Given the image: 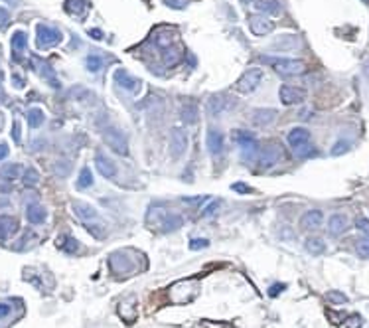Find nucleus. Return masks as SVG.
<instances>
[{
  "label": "nucleus",
  "instance_id": "obj_35",
  "mask_svg": "<svg viewBox=\"0 0 369 328\" xmlns=\"http://www.w3.org/2000/svg\"><path fill=\"white\" fill-rule=\"evenodd\" d=\"M2 176H6L8 180H16L20 176V164H8L6 168H2Z\"/></svg>",
  "mask_w": 369,
  "mask_h": 328
},
{
  "label": "nucleus",
  "instance_id": "obj_56",
  "mask_svg": "<svg viewBox=\"0 0 369 328\" xmlns=\"http://www.w3.org/2000/svg\"><path fill=\"white\" fill-rule=\"evenodd\" d=\"M6 154H8V144L6 142H0V160L6 158Z\"/></svg>",
  "mask_w": 369,
  "mask_h": 328
},
{
  "label": "nucleus",
  "instance_id": "obj_53",
  "mask_svg": "<svg viewBox=\"0 0 369 328\" xmlns=\"http://www.w3.org/2000/svg\"><path fill=\"white\" fill-rule=\"evenodd\" d=\"M12 136H14V140H16V142H20V123H18V121H14V129H12Z\"/></svg>",
  "mask_w": 369,
  "mask_h": 328
},
{
  "label": "nucleus",
  "instance_id": "obj_38",
  "mask_svg": "<svg viewBox=\"0 0 369 328\" xmlns=\"http://www.w3.org/2000/svg\"><path fill=\"white\" fill-rule=\"evenodd\" d=\"M359 326H361V316L359 314H351V316H347L341 322V328H359Z\"/></svg>",
  "mask_w": 369,
  "mask_h": 328
},
{
  "label": "nucleus",
  "instance_id": "obj_5",
  "mask_svg": "<svg viewBox=\"0 0 369 328\" xmlns=\"http://www.w3.org/2000/svg\"><path fill=\"white\" fill-rule=\"evenodd\" d=\"M103 140L109 148H113L117 154L121 156H127L129 154V142H127V136L117 129H105L103 132Z\"/></svg>",
  "mask_w": 369,
  "mask_h": 328
},
{
  "label": "nucleus",
  "instance_id": "obj_61",
  "mask_svg": "<svg viewBox=\"0 0 369 328\" xmlns=\"http://www.w3.org/2000/svg\"><path fill=\"white\" fill-rule=\"evenodd\" d=\"M241 2H243V4H249V2H253V0H241Z\"/></svg>",
  "mask_w": 369,
  "mask_h": 328
},
{
  "label": "nucleus",
  "instance_id": "obj_42",
  "mask_svg": "<svg viewBox=\"0 0 369 328\" xmlns=\"http://www.w3.org/2000/svg\"><path fill=\"white\" fill-rule=\"evenodd\" d=\"M164 4L172 10H184L190 4V0H164Z\"/></svg>",
  "mask_w": 369,
  "mask_h": 328
},
{
  "label": "nucleus",
  "instance_id": "obj_48",
  "mask_svg": "<svg viewBox=\"0 0 369 328\" xmlns=\"http://www.w3.org/2000/svg\"><path fill=\"white\" fill-rule=\"evenodd\" d=\"M284 289H286V285H284V283H278V285H272V287L268 289V295H270V296H276V295H280V293H282Z\"/></svg>",
  "mask_w": 369,
  "mask_h": 328
},
{
  "label": "nucleus",
  "instance_id": "obj_31",
  "mask_svg": "<svg viewBox=\"0 0 369 328\" xmlns=\"http://www.w3.org/2000/svg\"><path fill=\"white\" fill-rule=\"evenodd\" d=\"M152 38H154V44H156L158 48H162V50L170 48V46H172V42H174L172 32H168V30H158Z\"/></svg>",
  "mask_w": 369,
  "mask_h": 328
},
{
  "label": "nucleus",
  "instance_id": "obj_17",
  "mask_svg": "<svg viewBox=\"0 0 369 328\" xmlns=\"http://www.w3.org/2000/svg\"><path fill=\"white\" fill-rule=\"evenodd\" d=\"M95 166L101 172V176H105V178H115L117 176V164L113 162L109 156L101 154V152L95 156Z\"/></svg>",
  "mask_w": 369,
  "mask_h": 328
},
{
  "label": "nucleus",
  "instance_id": "obj_21",
  "mask_svg": "<svg viewBox=\"0 0 369 328\" xmlns=\"http://www.w3.org/2000/svg\"><path fill=\"white\" fill-rule=\"evenodd\" d=\"M205 144H207V148H209L211 154H221V150H223V134L219 131H213L211 129V131L207 132Z\"/></svg>",
  "mask_w": 369,
  "mask_h": 328
},
{
  "label": "nucleus",
  "instance_id": "obj_50",
  "mask_svg": "<svg viewBox=\"0 0 369 328\" xmlns=\"http://www.w3.org/2000/svg\"><path fill=\"white\" fill-rule=\"evenodd\" d=\"M8 20H10V14H8V10L0 6V28H4V26L8 24Z\"/></svg>",
  "mask_w": 369,
  "mask_h": 328
},
{
  "label": "nucleus",
  "instance_id": "obj_24",
  "mask_svg": "<svg viewBox=\"0 0 369 328\" xmlns=\"http://www.w3.org/2000/svg\"><path fill=\"white\" fill-rule=\"evenodd\" d=\"M26 216H28V220H30L32 224H44L46 218H48L46 210H44L40 204H30L28 210H26Z\"/></svg>",
  "mask_w": 369,
  "mask_h": 328
},
{
  "label": "nucleus",
  "instance_id": "obj_37",
  "mask_svg": "<svg viewBox=\"0 0 369 328\" xmlns=\"http://www.w3.org/2000/svg\"><path fill=\"white\" fill-rule=\"evenodd\" d=\"M355 251H357V255H359V257L369 259V239H361V241H357V243H355Z\"/></svg>",
  "mask_w": 369,
  "mask_h": 328
},
{
  "label": "nucleus",
  "instance_id": "obj_13",
  "mask_svg": "<svg viewBox=\"0 0 369 328\" xmlns=\"http://www.w3.org/2000/svg\"><path fill=\"white\" fill-rule=\"evenodd\" d=\"M115 81H117L125 91H131V93H136V91L140 89V85H142V81L136 79V77H133L127 69H117V71H115Z\"/></svg>",
  "mask_w": 369,
  "mask_h": 328
},
{
  "label": "nucleus",
  "instance_id": "obj_4",
  "mask_svg": "<svg viewBox=\"0 0 369 328\" xmlns=\"http://www.w3.org/2000/svg\"><path fill=\"white\" fill-rule=\"evenodd\" d=\"M64 40V34L58 28H52L48 24H38L36 26V44L40 50H48L52 46H58Z\"/></svg>",
  "mask_w": 369,
  "mask_h": 328
},
{
  "label": "nucleus",
  "instance_id": "obj_55",
  "mask_svg": "<svg viewBox=\"0 0 369 328\" xmlns=\"http://www.w3.org/2000/svg\"><path fill=\"white\" fill-rule=\"evenodd\" d=\"M233 190H237V192H251V188L249 186H245V184H233Z\"/></svg>",
  "mask_w": 369,
  "mask_h": 328
},
{
  "label": "nucleus",
  "instance_id": "obj_43",
  "mask_svg": "<svg viewBox=\"0 0 369 328\" xmlns=\"http://www.w3.org/2000/svg\"><path fill=\"white\" fill-rule=\"evenodd\" d=\"M207 247H209V239H203V237H201V239H192V241H190V249H192V251L207 249Z\"/></svg>",
  "mask_w": 369,
  "mask_h": 328
},
{
  "label": "nucleus",
  "instance_id": "obj_12",
  "mask_svg": "<svg viewBox=\"0 0 369 328\" xmlns=\"http://www.w3.org/2000/svg\"><path fill=\"white\" fill-rule=\"evenodd\" d=\"M278 95H280L282 105H286V107H290V105H300L302 101L306 99V93L302 91L300 87H292V85H282Z\"/></svg>",
  "mask_w": 369,
  "mask_h": 328
},
{
  "label": "nucleus",
  "instance_id": "obj_60",
  "mask_svg": "<svg viewBox=\"0 0 369 328\" xmlns=\"http://www.w3.org/2000/svg\"><path fill=\"white\" fill-rule=\"evenodd\" d=\"M363 71H365V75L369 77V64H365V67H363Z\"/></svg>",
  "mask_w": 369,
  "mask_h": 328
},
{
  "label": "nucleus",
  "instance_id": "obj_9",
  "mask_svg": "<svg viewBox=\"0 0 369 328\" xmlns=\"http://www.w3.org/2000/svg\"><path fill=\"white\" fill-rule=\"evenodd\" d=\"M233 99L227 97V95H223V93H217V95H211L209 101H207V111H209V115L211 117H221V115H225L227 111H231L233 109Z\"/></svg>",
  "mask_w": 369,
  "mask_h": 328
},
{
  "label": "nucleus",
  "instance_id": "obj_20",
  "mask_svg": "<svg viewBox=\"0 0 369 328\" xmlns=\"http://www.w3.org/2000/svg\"><path fill=\"white\" fill-rule=\"evenodd\" d=\"M347 216H343V214H332L330 216V220H328V231L332 233V235H341L343 231L347 230Z\"/></svg>",
  "mask_w": 369,
  "mask_h": 328
},
{
  "label": "nucleus",
  "instance_id": "obj_34",
  "mask_svg": "<svg viewBox=\"0 0 369 328\" xmlns=\"http://www.w3.org/2000/svg\"><path fill=\"white\" fill-rule=\"evenodd\" d=\"M119 314H121L127 322H133L134 318H136V308H134L131 302H123L121 308H119Z\"/></svg>",
  "mask_w": 369,
  "mask_h": 328
},
{
  "label": "nucleus",
  "instance_id": "obj_51",
  "mask_svg": "<svg viewBox=\"0 0 369 328\" xmlns=\"http://www.w3.org/2000/svg\"><path fill=\"white\" fill-rule=\"evenodd\" d=\"M178 60H180V54H176V52H170V56L168 54L164 56V62H166L168 66H174Z\"/></svg>",
  "mask_w": 369,
  "mask_h": 328
},
{
  "label": "nucleus",
  "instance_id": "obj_8",
  "mask_svg": "<svg viewBox=\"0 0 369 328\" xmlns=\"http://www.w3.org/2000/svg\"><path fill=\"white\" fill-rule=\"evenodd\" d=\"M280 158H282V146L272 142V144L265 146V148L259 152V156H257V164H259V168L267 170V168H270V166L278 164Z\"/></svg>",
  "mask_w": 369,
  "mask_h": 328
},
{
  "label": "nucleus",
  "instance_id": "obj_19",
  "mask_svg": "<svg viewBox=\"0 0 369 328\" xmlns=\"http://www.w3.org/2000/svg\"><path fill=\"white\" fill-rule=\"evenodd\" d=\"M166 216H168V212L162 208V206H150V210H148V214H146V222H148V226H152V228H162Z\"/></svg>",
  "mask_w": 369,
  "mask_h": 328
},
{
  "label": "nucleus",
  "instance_id": "obj_59",
  "mask_svg": "<svg viewBox=\"0 0 369 328\" xmlns=\"http://www.w3.org/2000/svg\"><path fill=\"white\" fill-rule=\"evenodd\" d=\"M12 79H14V83H16V87H24V81H22V79H20L18 75H14Z\"/></svg>",
  "mask_w": 369,
  "mask_h": 328
},
{
  "label": "nucleus",
  "instance_id": "obj_58",
  "mask_svg": "<svg viewBox=\"0 0 369 328\" xmlns=\"http://www.w3.org/2000/svg\"><path fill=\"white\" fill-rule=\"evenodd\" d=\"M89 36H93L95 40H103V32L97 30V28H93V30H89Z\"/></svg>",
  "mask_w": 369,
  "mask_h": 328
},
{
  "label": "nucleus",
  "instance_id": "obj_3",
  "mask_svg": "<svg viewBox=\"0 0 369 328\" xmlns=\"http://www.w3.org/2000/svg\"><path fill=\"white\" fill-rule=\"evenodd\" d=\"M261 81H263V69L251 67V69H247V71L237 79L235 89H237L239 93H243V95H249V93L257 91V87L261 85Z\"/></svg>",
  "mask_w": 369,
  "mask_h": 328
},
{
  "label": "nucleus",
  "instance_id": "obj_18",
  "mask_svg": "<svg viewBox=\"0 0 369 328\" xmlns=\"http://www.w3.org/2000/svg\"><path fill=\"white\" fill-rule=\"evenodd\" d=\"M71 210H73V214H75L79 220H83V222L97 220V212H95V208H93V206H89V204H85V202H73V204H71Z\"/></svg>",
  "mask_w": 369,
  "mask_h": 328
},
{
  "label": "nucleus",
  "instance_id": "obj_47",
  "mask_svg": "<svg viewBox=\"0 0 369 328\" xmlns=\"http://www.w3.org/2000/svg\"><path fill=\"white\" fill-rule=\"evenodd\" d=\"M64 241L67 243V245H64V249L69 251V253H75V251L79 249V245H77V241H75L73 237H64Z\"/></svg>",
  "mask_w": 369,
  "mask_h": 328
},
{
  "label": "nucleus",
  "instance_id": "obj_62",
  "mask_svg": "<svg viewBox=\"0 0 369 328\" xmlns=\"http://www.w3.org/2000/svg\"><path fill=\"white\" fill-rule=\"evenodd\" d=\"M0 129H2V115H0Z\"/></svg>",
  "mask_w": 369,
  "mask_h": 328
},
{
  "label": "nucleus",
  "instance_id": "obj_14",
  "mask_svg": "<svg viewBox=\"0 0 369 328\" xmlns=\"http://www.w3.org/2000/svg\"><path fill=\"white\" fill-rule=\"evenodd\" d=\"M324 222V214L320 210H308L300 218V228L302 230H318Z\"/></svg>",
  "mask_w": 369,
  "mask_h": 328
},
{
  "label": "nucleus",
  "instance_id": "obj_23",
  "mask_svg": "<svg viewBox=\"0 0 369 328\" xmlns=\"http://www.w3.org/2000/svg\"><path fill=\"white\" fill-rule=\"evenodd\" d=\"M18 231V222L8 216H0V239H8Z\"/></svg>",
  "mask_w": 369,
  "mask_h": 328
},
{
  "label": "nucleus",
  "instance_id": "obj_11",
  "mask_svg": "<svg viewBox=\"0 0 369 328\" xmlns=\"http://www.w3.org/2000/svg\"><path fill=\"white\" fill-rule=\"evenodd\" d=\"M274 24L268 20L267 16L263 14H251L249 16V30L255 34V36H267L272 32Z\"/></svg>",
  "mask_w": 369,
  "mask_h": 328
},
{
  "label": "nucleus",
  "instance_id": "obj_30",
  "mask_svg": "<svg viewBox=\"0 0 369 328\" xmlns=\"http://www.w3.org/2000/svg\"><path fill=\"white\" fill-rule=\"evenodd\" d=\"M89 186H93V174H91L89 166H83L81 172H79V178H77V188L79 190H85Z\"/></svg>",
  "mask_w": 369,
  "mask_h": 328
},
{
  "label": "nucleus",
  "instance_id": "obj_27",
  "mask_svg": "<svg viewBox=\"0 0 369 328\" xmlns=\"http://www.w3.org/2000/svg\"><path fill=\"white\" fill-rule=\"evenodd\" d=\"M89 0H67L66 2V10L73 16H81L83 12H87L89 8Z\"/></svg>",
  "mask_w": 369,
  "mask_h": 328
},
{
  "label": "nucleus",
  "instance_id": "obj_57",
  "mask_svg": "<svg viewBox=\"0 0 369 328\" xmlns=\"http://www.w3.org/2000/svg\"><path fill=\"white\" fill-rule=\"evenodd\" d=\"M56 170H58L60 174H66L67 170H69V166H67V162H60L58 166H56Z\"/></svg>",
  "mask_w": 369,
  "mask_h": 328
},
{
  "label": "nucleus",
  "instance_id": "obj_6",
  "mask_svg": "<svg viewBox=\"0 0 369 328\" xmlns=\"http://www.w3.org/2000/svg\"><path fill=\"white\" fill-rule=\"evenodd\" d=\"M188 150V132L180 127H174L170 131V152L174 158L184 156Z\"/></svg>",
  "mask_w": 369,
  "mask_h": 328
},
{
  "label": "nucleus",
  "instance_id": "obj_29",
  "mask_svg": "<svg viewBox=\"0 0 369 328\" xmlns=\"http://www.w3.org/2000/svg\"><path fill=\"white\" fill-rule=\"evenodd\" d=\"M298 44H300L298 42V36H280L272 44V48H278V50H294Z\"/></svg>",
  "mask_w": 369,
  "mask_h": 328
},
{
  "label": "nucleus",
  "instance_id": "obj_40",
  "mask_svg": "<svg viewBox=\"0 0 369 328\" xmlns=\"http://www.w3.org/2000/svg\"><path fill=\"white\" fill-rule=\"evenodd\" d=\"M38 180H40V176H38V172H36L34 168H28V170L24 172V184H26V186H34Z\"/></svg>",
  "mask_w": 369,
  "mask_h": 328
},
{
  "label": "nucleus",
  "instance_id": "obj_15",
  "mask_svg": "<svg viewBox=\"0 0 369 328\" xmlns=\"http://www.w3.org/2000/svg\"><path fill=\"white\" fill-rule=\"evenodd\" d=\"M251 121L257 127H268L276 121V111L274 109H255L251 115Z\"/></svg>",
  "mask_w": 369,
  "mask_h": 328
},
{
  "label": "nucleus",
  "instance_id": "obj_1",
  "mask_svg": "<svg viewBox=\"0 0 369 328\" xmlns=\"http://www.w3.org/2000/svg\"><path fill=\"white\" fill-rule=\"evenodd\" d=\"M198 293H200L198 279H184V281H178L170 287L168 298L172 304H188L198 296Z\"/></svg>",
  "mask_w": 369,
  "mask_h": 328
},
{
  "label": "nucleus",
  "instance_id": "obj_46",
  "mask_svg": "<svg viewBox=\"0 0 369 328\" xmlns=\"http://www.w3.org/2000/svg\"><path fill=\"white\" fill-rule=\"evenodd\" d=\"M75 97L79 99L81 103H87V101L91 103V99H93V93H91V91H85V89H77V91H75Z\"/></svg>",
  "mask_w": 369,
  "mask_h": 328
},
{
  "label": "nucleus",
  "instance_id": "obj_25",
  "mask_svg": "<svg viewBox=\"0 0 369 328\" xmlns=\"http://www.w3.org/2000/svg\"><path fill=\"white\" fill-rule=\"evenodd\" d=\"M304 249L310 253V255H322L326 251V243L320 239V237H308L304 241Z\"/></svg>",
  "mask_w": 369,
  "mask_h": 328
},
{
  "label": "nucleus",
  "instance_id": "obj_7",
  "mask_svg": "<svg viewBox=\"0 0 369 328\" xmlns=\"http://www.w3.org/2000/svg\"><path fill=\"white\" fill-rule=\"evenodd\" d=\"M233 138L235 142L241 146V152H243V156L245 158H253L255 154H259V144H257V140H255V136L251 134V132H245V131H233Z\"/></svg>",
  "mask_w": 369,
  "mask_h": 328
},
{
  "label": "nucleus",
  "instance_id": "obj_10",
  "mask_svg": "<svg viewBox=\"0 0 369 328\" xmlns=\"http://www.w3.org/2000/svg\"><path fill=\"white\" fill-rule=\"evenodd\" d=\"M127 253L129 251H117L111 255L109 265L113 269V273L117 275H127V273H133L134 271V261L133 259H127Z\"/></svg>",
  "mask_w": 369,
  "mask_h": 328
},
{
  "label": "nucleus",
  "instance_id": "obj_52",
  "mask_svg": "<svg viewBox=\"0 0 369 328\" xmlns=\"http://www.w3.org/2000/svg\"><path fill=\"white\" fill-rule=\"evenodd\" d=\"M205 200H207L205 196H198V198H184L182 202H184V204H201V202H205Z\"/></svg>",
  "mask_w": 369,
  "mask_h": 328
},
{
  "label": "nucleus",
  "instance_id": "obj_22",
  "mask_svg": "<svg viewBox=\"0 0 369 328\" xmlns=\"http://www.w3.org/2000/svg\"><path fill=\"white\" fill-rule=\"evenodd\" d=\"M198 117H200L198 105H196L194 101H186V103L182 105V121H184L186 125H194V123L198 121Z\"/></svg>",
  "mask_w": 369,
  "mask_h": 328
},
{
  "label": "nucleus",
  "instance_id": "obj_44",
  "mask_svg": "<svg viewBox=\"0 0 369 328\" xmlns=\"http://www.w3.org/2000/svg\"><path fill=\"white\" fill-rule=\"evenodd\" d=\"M292 152H294V156H298V158H304V156L312 154V152H314V148H312V144L308 142V144H304V146H298V148H294Z\"/></svg>",
  "mask_w": 369,
  "mask_h": 328
},
{
  "label": "nucleus",
  "instance_id": "obj_45",
  "mask_svg": "<svg viewBox=\"0 0 369 328\" xmlns=\"http://www.w3.org/2000/svg\"><path fill=\"white\" fill-rule=\"evenodd\" d=\"M355 228L361 231L363 235H367L369 237V220L367 218H357V220H355Z\"/></svg>",
  "mask_w": 369,
  "mask_h": 328
},
{
  "label": "nucleus",
  "instance_id": "obj_2",
  "mask_svg": "<svg viewBox=\"0 0 369 328\" xmlns=\"http://www.w3.org/2000/svg\"><path fill=\"white\" fill-rule=\"evenodd\" d=\"M263 64L270 66L280 75H300L306 71V64L302 60H290V58H272V56H263Z\"/></svg>",
  "mask_w": 369,
  "mask_h": 328
},
{
  "label": "nucleus",
  "instance_id": "obj_33",
  "mask_svg": "<svg viewBox=\"0 0 369 328\" xmlns=\"http://www.w3.org/2000/svg\"><path fill=\"white\" fill-rule=\"evenodd\" d=\"M180 226H182V218H180L178 214H168L166 220H164V224H162V230L174 231V230H178Z\"/></svg>",
  "mask_w": 369,
  "mask_h": 328
},
{
  "label": "nucleus",
  "instance_id": "obj_36",
  "mask_svg": "<svg viewBox=\"0 0 369 328\" xmlns=\"http://www.w3.org/2000/svg\"><path fill=\"white\" fill-rule=\"evenodd\" d=\"M85 64H87V69L89 71H99L101 66H103V60H101V56H95V54H91V56H87V60H85Z\"/></svg>",
  "mask_w": 369,
  "mask_h": 328
},
{
  "label": "nucleus",
  "instance_id": "obj_26",
  "mask_svg": "<svg viewBox=\"0 0 369 328\" xmlns=\"http://www.w3.org/2000/svg\"><path fill=\"white\" fill-rule=\"evenodd\" d=\"M255 8L259 12H265V14H280V10H282L278 0H257Z\"/></svg>",
  "mask_w": 369,
  "mask_h": 328
},
{
  "label": "nucleus",
  "instance_id": "obj_32",
  "mask_svg": "<svg viewBox=\"0 0 369 328\" xmlns=\"http://www.w3.org/2000/svg\"><path fill=\"white\" fill-rule=\"evenodd\" d=\"M28 125L32 127V129H38V127H42L44 125V111L42 109H38V107H34L28 111Z\"/></svg>",
  "mask_w": 369,
  "mask_h": 328
},
{
  "label": "nucleus",
  "instance_id": "obj_54",
  "mask_svg": "<svg viewBox=\"0 0 369 328\" xmlns=\"http://www.w3.org/2000/svg\"><path fill=\"white\" fill-rule=\"evenodd\" d=\"M8 314H10V306L4 304V302H0V318H6Z\"/></svg>",
  "mask_w": 369,
  "mask_h": 328
},
{
  "label": "nucleus",
  "instance_id": "obj_16",
  "mask_svg": "<svg viewBox=\"0 0 369 328\" xmlns=\"http://www.w3.org/2000/svg\"><path fill=\"white\" fill-rule=\"evenodd\" d=\"M286 140H288V144H290V146H292V150H294V148L304 146V144H308V142H310V131H308V129H304V127H294L292 131L288 132Z\"/></svg>",
  "mask_w": 369,
  "mask_h": 328
},
{
  "label": "nucleus",
  "instance_id": "obj_49",
  "mask_svg": "<svg viewBox=\"0 0 369 328\" xmlns=\"http://www.w3.org/2000/svg\"><path fill=\"white\" fill-rule=\"evenodd\" d=\"M217 208H219V202H211V204H209V206H207V208L203 210V216H205V218L213 216V214L217 212Z\"/></svg>",
  "mask_w": 369,
  "mask_h": 328
},
{
  "label": "nucleus",
  "instance_id": "obj_41",
  "mask_svg": "<svg viewBox=\"0 0 369 328\" xmlns=\"http://www.w3.org/2000/svg\"><path fill=\"white\" fill-rule=\"evenodd\" d=\"M347 148H349V142H347V140H337L334 144V148H332V154H334V156H339V154L347 152Z\"/></svg>",
  "mask_w": 369,
  "mask_h": 328
},
{
  "label": "nucleus",
  "instance_id": "obj_28",
  "mask_svg": "<svg viewBox=\"0 0 369 328\" xmlns=\"http://www.w3.org/2000/svg\"><path fill=\"white\" fill-rule=\"evenodd\" d=\"M10 44H12V50L16 52V58H18V52H24V50H26V46H28V36H26V32H22V30L14 32L12 34Z\"/></svg>",
  "mask_w": 369,
  "mask_h": 328
},
{
  "label": "nucleus",
  "instance_id": "obj_39",
  "mask_svg": "<svg viewBox=\"0 0 369 328\" xmlns=\"http://www.w3.org/2000/svg\"><path fill=\"white\" fill-rule=\"evenodd\" d=\"M326 298L330 300V302H334V304H343V302H347V296L343 295V293H339V291H330Z\"/></svg>",
  "mask_w": 369,
  "mask_h": 328
}]
</instances>
